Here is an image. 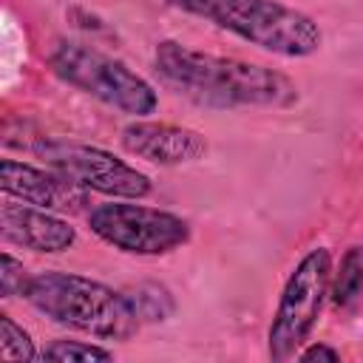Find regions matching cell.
<instances>
[{"instance_id":"obj_1","label":"cell","mask_w":363,"mask_h":363,"mask_svg":"<svg viewBox=\"0 0 363 363\" xmlns=\"http://www.w3.org/2000/svg\"><path fill=\"white\" fill-rule=\"evenodd\" d=\"M153 65L164 85L201 108H289L298 102V85L267 65L190 48L179 40H162Z\"/></svg>"},{"instance_id":"obj_12","label":"cell","mask_w":363,"mask_h":363,"mask_svg":"<svg viewBox=\"0 0 363 363\" xmlns=\"http://www.w3.org/2000/svg\"><path fill=\"white\" fill-rule=\"evenodd\" d=\"M125 292H128V298H130V303H133V309H136L142 326H145V323H162V320H167V318L173 315V309H176V301H173L170 289L162 286V284L147 281V284L128 286Z\"/></svg>"},{"instance_id":"obj_16","label":"cell","mask_w":363,"mask_h":363,"mask_svg":"<svg viewBox=\"0 0 363 363\" xmlns=\"http://www.w3.org/2000/svg\"><path fill=\"white\" fill-rule=\"evenodd\" d=\"M295 357H298V360H303V363H312V360L337 363V360H340V352H337V349H332V346H326V343H312V346L301 349Z\"/></svg>"},{"instance_id":"obj_8","label":"cell","mask_w":363,"mask_h":363,"mask_svg":"<svg viewBox=\"0 0 363 363\" xmlns=\"http://www.w3.org/2000/svg\"><path fill=\"white\" fill-rule=\"evenodd\" d=\"M0 187L11 199H20L26 204L54 210V213H77L88 204V190L74 184L68 176L51 167H34L17 159L0 162Z\"/></svg>"},{"instance_id":"obj_4","label":"cell","mask_w":363,"mask_h":363,"mask_svg":"<svg viewBox=\"0 0 363 363\" xmlns=\"http://www.w3.org/2000/svg\"><path fill=\"white\" fill-rule=\"evenodd\" d=\"M48 68L65 85L122 113L147 116L159 108V96L145 77H139L128 62L102 54L85 43L77 40L54 43V48L48 51Z\"/></svg>"},{"instance_id":"obj_11","label":"cell","mask_w":363,"mask_h":363,"mask_svg":"<svg viewBox=\"0 0 363 363\" xmlns=\"http://www.w3.org/2000/svg\"><path fill=\"white\" fill-rule=\"evenodd\" d=\"M360 295H363V247L354 244L340 255V264L332 272L329 298L337 309H349L360 301Z\"/></svg>"},{"instance_id":"obj_2","label":"cell","mask_w":363,"mask_h":363,"mask_svg":"<svg viewBox=\"0 0 363 363\" xmlns=\"http://www.w3.org/2000/svg\"><path fill=\"white\" fill-rule=\"evenodd\" d=\"M23 298L54 323L102 340H125L142 329L125 289H113L77 272H37Z\"/></svg>"},{"instance_id":"obj_10","label":"cell","mask_w":363,"mask_h":363,"mask_svg":"<svg viewBox=\"0 0 363 363\" xmlns=\"http://www.w3.org/2000/svg\"><path fill=\"white\" fill-rule=\"evenodd\" d=\"M0 235L14 247L51 255L65 252L77 241V230L54 210H43L11 196L0 207Z\"/></svg>"},{"instance_id":"obj_14","label":"cell","mask_w":363,"mask_h":363,"mask_svg":"<svg viewBox=\"0 0 363 363\" xmlns=\"http://www.w3.org/2000/svg\"><path fill=\"white\" fill-rule=\"evenodd\" d=\"M40 357L57 363H85V360H113V352L85 340H51Z\"/></svg>"},{"instance_id":"obj_5","label":"cell","mask_w":363,"mask_h":363,"mask_svg":"<svg viewBox=\"0 0 363 363\" xmlns=\"http://www.w3.org/2000/svg\"><path fill=\"white\" fill-rule=\"evenodd\" d=\"M329 281H332V252L326 247L309 250L295 264V269L289 272L281 289L278 306L272 312V323L267 329L269 360L281 363L303 349L320 318L323 301L329 295Z\"/></svg>"},{"instance_id":"obj_3","label":"cell","mask_w":363,"mask_h":363,"mask_svg":"<svg viewBox=\"0 0 363 363\" xmlns=\"http://www.w3.org/2000/svg\"><path fill=\"white\" fill-rule=\"evenodd\" d=\"M167 3L278 57H289V60L309 57L323 43L320 26L306 11L278 0H167Z\"/></svg>"},{"instance_id":"obj_9","label":"cell","mask_w":363,"mask_h":363,"mask_svg":"<svg viewBox=\"0 0 363 363\" xmlns=\"http://www.w3.org/2000/svg\"><path fill=\"white\" fill-rule=\"evenodd\" d=\"M119 145L150 164L162 167H176V164H190L199 162L207 153V139L184 125H170V122H130L119 133Z\"/></svg>"},{"instance_id":"obj_6","label":"cell","mask_w":363,"mask_h":363,"mask_svg":"<svg viewBox=\"0 0 363 363\" xmlns=\"http://www.w3.org/2000/svg\"><path fill=\"white\" fill-rule=\"evenodd\" d=\"M88 227L96 238L128 255H167L190 241V224L182 216L130 199L96 204L88 213Z\"/></svg>"},{"instance_id":"obj_7","label":"cell","mask_w":363,"mask_h":363,"mask_svg":"<svg viewBox=\"0 0 363 363\" xmlns=\"http://www.w3.org/2000/svg\"><path fill=\"white\" fill-rule=\"evenodd\" d=\"M34 153L45 162V167L68 176L82 190H94L111 199H145L153 190L150 179L142 170L96 145L51 139L40 142Z\"/></svg>"},{"instance_id":"obj_15","label":"cell","mask_w":363,"mask_h":363,"mask_svg":"<svg viewBox=\"0 0 363 363\" xmlns=\"http://www.w3.org/2000/svg\"><path fill=\"white\" fill-rule=\"evenodd\" d=\"M31 275L26 272L23 261H17L11 252L0 255V295L3 298H14V295H26Z\"/></svg>"},{"instance_id":"obj_13","label":"cell","mask_w":363,"mask_h":363,"mask_svg":"<svg viewBox=\"0 0 363 363\" xmlns=\"http://www.w3.org/2000/svg\"><path fill=\"white\" fill-rule=\"evenodd\" d=\"M43 352H37L31 335L11 318L0 315V357L3 360H37Z\"/></svg>"}]
</instances>
